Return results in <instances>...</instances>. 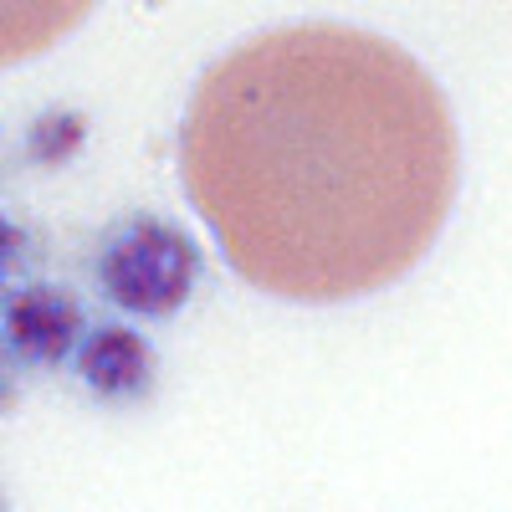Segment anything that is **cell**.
<instances>
[{"instance_id": "1", "label": "cell", "mask_w": 512, "mask_h": 512, "mask_svg": "<svg viewBox=\"0 0 512 512\" xmlns=\"http://www.w3.org/2000/svg\"><path fill=\"white\" fill-rule=\"evenodd\" d=\"M180 175L236 277L292 303H349L400 282L441 236L456 123L395 41L287 26L200 77Z\"/></svg>"}, {"instance_id": "2", "label": "cell", "mask_w": 512, "mask_h": 512, "mask_svg": "<svg viewBox=\"0 0 512 512\" xmlns=\"http://www.w3.org/2000/svg\"><path fill=\"white\" fill-rule=\"evenodd\" d=\"M200 272V251L180 226L139 221L103 256V287L128 313H175Z\"/></svg>"}, {"instance_id": "3", "label": "cell", "mask_w": 512, "mask_h": 512, "mask_svg": "<svg viewBox=\"0 0 512 512\" xmlns=\"http://www.w3.org/2000/svg\"><path fill=\"white\" fill-rule=\"evenodd\" d=\"M98 0H0V67L41 57L82 26Z\"/></svg>"}, {"instance_id": "4", "label": "cell", "mask_w": 512, "mask_h": 512, "mask_svg": "<svg viewBox=\"0 0 512 512\" xmlns=\"http://www.w3.org/2000/svg\"><path fill=\"white\" fill-rule=\"evenodd\" d=\"M11 333H16V344L36 359H62L67 344H72V333H77V308L67 303L62 292H26L21 303L11 308Z\"/></svg>"}, {"instance_id": "5", "label": "cell", "mask_w": 512, "mask_h": 512, "mask_svg": "<svg viewBox=\"0 0 512 512\" xmlns=\"http://www.w3.org/2000/svg\"><path fill=\"white\" fill-rule=\"evenodd\" d=\"M82 374H88L103 395L139 390V384L149 379V349L128 328H108V333L93 338V349L82 354Z\"/></svg>"}, {"instance_id": "6", "label": "cell", "mask_w": 512, "mask_h": 512, "mask_svg": "<svg viewBox=\"0 0 512 512\" xmlns=\"http://www.w3.org/2000/svg\"><path fill=\"white\" fill-rule=\"evenodd\" d=\"M11 246H16V231H11L6 221H0V262H6V256H11Z\"/></svg>"}]
</instances>
